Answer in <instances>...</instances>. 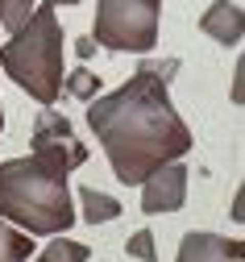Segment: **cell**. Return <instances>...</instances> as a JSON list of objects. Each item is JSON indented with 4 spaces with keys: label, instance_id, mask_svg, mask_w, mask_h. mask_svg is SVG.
<instances>
[{
    "label": "cell",
    "instance_id": "cell-16",
    "mask_svg": "<svg viewBox=\"0 0 245 262\" xmlns=\"http://www.w3.org/2000/svg\"><path fill=\"white\" fill-rule=\"evenodd\" d=\"M229 216H233L237 225H245V183H241V191L233 195V204H229Z\"/></svg>",
    "mask_w": 245,
    "mask_h": 262
},
{
    "label": "cell",
    "instance_id": "cell-17",
    "mask_svg": "<svg viewBox=\"0 0 245 262\" xmlns=\"http://www.w3.org/2000/svg\"><path fill=\"white\" fill-rule=\"evenodd\" d=\"M46 5H54V9H58V5H79V0H46Z\"/></svg>",
    "mask_w": 245,
    "mask_h": 262
},
{
    "label": "cell",
    "instance_id": "cell-1",
    "mask_svg": "<svg viewBox=\"0 0 245 262\" xmlns=\"http://www.w3.org/2000/svg\"><path fill=\"white\" fill-rule=\"evenodd\" d=\"M87 125L125 187H142L158 167L179 162L191 150V129L174 113L158 62L137 67L129 83L87 104Z\"/></svg>",
    "mask_w": 245,
    "mask_h": 262
},
{
    "label": "cell",
    "instance_id": "cell-9",
    "mask_svg": "<svg viewBox=\"0 0 245 262\" xmlns=\"http://www.w3.org/2000/svg\"><path fill=\"white\" fill-rule=\"evenodd\" d=\"M29 254H33V233L0 216V262H25Z\"/></svg>",
    "mask_w": 245,
    "mask_h": 262
},
{
    "label": "cell",
    "instance_id": "cell-10",
    "mask_svg": "<svg viewBox=\"0 0 245 262\" xmlns=\"http://www.w3.org/2000/svg\"><path fill=\"white\" fill-rule=\"evenodd\" d=\"M79 200H83V221L87 225H104V221H117L121 216V204L113 195H104L96 187H79Z\"/></svg>",
    "mask_w": 245,
    "mask_h": 262
},
{
    "label": "cell",
    "instance_id": "cell-3",
    "mask_svg": "<svg viewBox=\"0 0 245 262\" xmlns=\"http://www.w3.org/2000/svg\"><path fill=\"white\" fill-rule=\"evenodd\" d=\"M0 67L38 104H54L62 96L66 71H62V29L54 17V5H38L29 25L21 34H13V42L0 46Z\"/></svg>",
    "mask_w": 245,
    "mask_h": 262
},
{
    "label": "cell",
    "instance_id": "cell-4",
    "mask_svg": "<svg viewBox=\"0 0 245 262\" xmlns=\"http://www.w3.org/2000/svg\"><path fill=\"white\" fill-rule=\"evenodd\" d=\"M162 0H100L96 5V42L125 54H146L158 42Z\"/></svg>",
    "mask_w": 245,
    "mask_h": 262
},
{
    "label": "cell",
    "instance_id": "cell-8",
    "mask_svg": "<svg viewBox=\"0 0 245 262\" xmlns=\"http://www.w3.org/2000/svg\"><path fill=\"white\" fill-rule=\"evenodd\" d=\"M199 25H204V34H208V38H216L220 46H233V42L245 38V9L229 5V0H216V5L204 13Z\"/></svg>",
    "mask_w": 245,
    "mask_h": 262
},
{
    "label": "cell",
    "instance_id": "cell-7",
    "mask_svg": "<svg viewBox=\"0 0 245 262\" xmlns=\"http://www.w3.org/2000/svg\"><path fill=\"white\" fill-rule=\"evenodd\" d=\"M174 262H245V242L220 237V233H183Z\"/></svg>",
    "mask_w": 245,
    "mask_h": 262
},
{
    "label": "cell",
    "instance_id": "cell-6",
    "mask_svg": "<svg viewBox=\"0 0 245 262\" xmlns=\"http://www.w3.org/2000/svg\"><path fill=\"white\" fill-rule=\"evenodd\" d=\"M183 200H187V167H183V162H166V167H158L142 183V212L146 216L179 212Z\"/></svg>",
    "mask_w": 245,
    "mask_h": 262
},
{
    "label": "cell",
    "instance_id": "cell-5",
    "mask_svg": "<svg viewBox=\"0 0 245 262\" xmlns=\"http://www.w3.org/2000/svg\"><path fill=\"white\" fill-rule=\"evenodd\" d=\"M33 158L46 162V167H54V171H62V175L79 171L87 162V146L75 138L71 121H66L62 113H54L50 104H42L38 121H33Z\"/></svg>",
    "mask_w": 245,
    "mask_h": 262
},
{
    "label": "cell",
    "instance_id": "cell-11",
    "mask_svg": "<svg viewBox=\"0 0 245 262\" xmlns=\"http://www.w3.org/2000/svg\"><path fill=\"white\" fill-rule=\"evenodd\" d=\"M92 258V250L83 246V242H71V237H54L33 262H87Z\"/></svg>",
    "mask_w": 245,
    "mask_h": 262
},
{
    "label": "cell",
    "instance_id": "cell-12",
    "mask_svg": "<svg viewBox=\"0 0 245 262\" xmlns=\"http://www.w3.org/2000/svg\"><path fill=\"white\" fill-rule=\"evenodd\" d=\"M33 13H38V0H0V21L9 34H21Z\"/></svg>",
    "mask_w": 245,
    "mask_h": 262
},
{
    "label": "cell",
    "instance_id": "cell-15",
    "mask_svg": "<svg viewBox=\"0 0 245 262\" xmlns=\"http://www.w3.org/2000/svg\"><path fill=\"white\" fill-rule=\"evenodd\" d=\"M233 104H245V54L237 58V75H233Z\"/></svg>",
    "mask_w": 245,
    "mask_h": 262
},
{
    "label": "cell",
    "instance_id": "cell-18",
    "mask_svg": "<svg viewBox=\"0 0 245 262\" xmlns=\"http://www.w3.org/2000/svg\"><path fill=\"white\" fill-rule=\"evenodd\" d=\"M0 129H5V108H0Z\"/></svg>",
    "mask_w": 245,
    "mask_h": 262
},
{
    "label": "cell",
    "instance_id": "cell-13",
    "mask_svg": "<svg viewBox=\"0 0 245 262\" xmlns=\"http://www.w3.org/2000/svg\"><path fill=\"white\" fill-rule=\"evenodd\" d=\"M62 83H66V92H71V96H79V100H87V104L100 96V79H96V71H71Z\"/></svg>",
    "mask_w": 245,
    "mask_h": 262
},
{
    "label": "cell",
    "instance_id": "cell-14",
    "mask_svg": "<svg viewBox=\"0 0 245 262\" xmlns=\"http://www.w3.org/2000/svg\"><path fill=\"white\" fill-rule=\"evenodd\" d=\"M125 254L137 258V262H158V246H154V233L150 229H137V233L125 242Z\"/></svg>",
    "mask_w": 245,
    "mask_h": 262
},
{
    "label": "cell",
    "instance_id": "cell-2",
    "mask_svg": "<svg viewBox=\"0 0 245 262\" xmlns=\"http://www.w3.org/2000/svg\"><path fill=\"white\" fill-rule=\"evenodd\" d=\"M0 216L33 237H58L75 225V195L62 171L38 158L0 162Z\"/></svg>",
    "mask_w": 245,
    "mask_h": 262
}]
</instances>
